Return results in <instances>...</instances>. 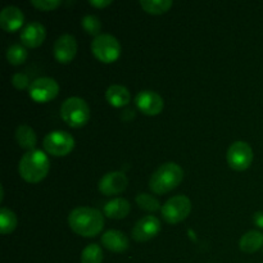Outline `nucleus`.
<instances>
[{
	"label": "nucleus",
	"instance_id": "1",
	"mask_svg": "<svg viewBox=\"0 0 263 263\" xmlns=\"http://www.w3.org/2000/svg\"><path fill=\"white\" fill-rule=\"evenodd\" d=\"M68 225L79 235L94 238L104 228V216L99 210L92 207H77L68 215Z\"/></svg>",
	"mask_w": 263,
	"mask_h": 263
},
{
	"label": "nucleus",
	"instance_id": "2",
	"mask_svg": "<svg viewBox=\"0 0 263 263\" xmlns=\"http://www.w3.org/2000/svg\"><path fill=\"white\" fill-rule=\"evenodd\" d=\"M50 161L44 152L33 149L23 154L18 164V172L25 181L30 184H37L43 181L49 174Z\"/></svg>",
	"mask_w": 263,
	"mask_h": 263
},
{
	"label": "nucleus",
	"instance_id": "3",
	"mask_svg": "<svg viewBox=\"0 0 263 263\" xmlns=\"http://www.w3.org/2000/svg\"><path fill=\"white\" fill-rule=\"evenodd\" d=\"M184 180V170L174 162L162 164L152 175L149 187L154 194H166L179 186Z\"/></svg>",
	"mask_w": 263,
	"mask_h": 263
},
{
	"label": "nucleus",
	"instance_id": "4",
	"mask_svg": "<svg viewBox=\"0 0 263 263\" xmlns=\"http://www.w3.org/2000/svg\"><path fill=\"white\" fill-rule=\"evenodd\" d=\"M61 117L71 127L80 128L89 122L90 108L81 98H68L61 107Z\"/></svg>",
	"mask_w": 263,
	"mask_h": 263
},
{
	"label": "nucleus",
	"instance_id": "5",
	"mask_svg": "<svg viewBox=\"0 0 263 263\" xmlns=\"http://www.w3.org/2000/svg\"><path fill=\"white\" fill-rule=\"evenodd\" d=\"M91 51L98 61L103 63H113L121 55V44L110 33H100L92 40Z\"/></svg>",
	"mask_w": 263,
	"mask_h": 263
},
{
	"label": "nucleus",
	"instance_id": "6",
	"mask_svg": "<svg viewBox=\"0 0 263 263\" xmlns=\"http://www.w3.org/2000/svg\"><path fill=\"white\" fill-rule=\"evenodd\" d=\"M192 211V202L186 195H176L172 197L162 205V217L167 223H179L184 221Z\"/></svg>",
	"mask_w": 263,
	"mask_h": 263
},
{
	"label": "nucleus",
	"instance_id": "7",
	"mask_svg": "<svg viewBox=\"0 0 263 263\" xmlns=\"http://www.w3.org/2000/svg\"><path fill=\"white\" fill-rule=\"evenodd\" d=\"M43 146L48 154L54 157H64L73 151L74 139L67 131H51L44 138Z\"/></svg>",
	"mask_w": 263,
	"mask_h": 263
},
{
	"label": "nucleus",
	"instance_id": "8",
	"mask_svg": "<svg viewBox=\"0 0 263 263\" xmlns=\"http://www.w3.org/2000/svg\"><path fill=\"white\" fill-rule=\"evenodd\" d=\"M229 166L235 171H246L253 162V151L246 141H235L229 148L226 154Z\"/></svg>",
	"mask_w": 263,
	"mask_h": 263
},
{
	"label": "nucleus",
	"instance_id": "9",
	"mask_svg": "<svg viewBox=\"0 0 263 263\" xmlns=\"http://www.w3.org/2000/svg\"><path fill=\"white\" fill-rule=\"evenodd\" d=\"M30 97L37 103H48L55 99L59 94V85L51 77H40L31 82L28 87Z\"/></svg>",
	"mask_w": 263,
	"mask_h": 263
},
{
	"label": "nucleus",
	"instance_id": "10",
	"mask_svg": "<svg viewBox=\"0 0 263 263\" xmlns=\"http://www.w3.org/2000/svg\"><path fill=\"white\" fill-rule=\"evenodd\" d=\"M135 104L146 116H157L163 110L164 102L161 95L152 90H143L135 97Z\"/></svg>",
	"mask_w": 263,
	"mask_h": 263
},
{
	"label": "nucleus",
	"instance_id": "11",
	"mask_svg": "<svg viewBox=\"0 0 263 263\" xmlns=\"http://www.w3.org/2000/svg\"><path fill=\"white\" fill-rule=\"evenodd\" d=\"M161 228V221L156 216H144L135 223L131 235L136 241H148L158 235Z\"/></svg>",
	"mask_w": 263,
	"mask_h": 263
},
{
	"label": "nucleus",
	"instance_id": "12",
	"mask_svg": "<svg viewBox=\"0 0 263 263\" xmlns=\"http://www.w3.org/2000/svg\"><path fill=\"white\" fill-rule=\"evenodd\" d=\"M128 185V179L122 171H112L105 174L99 180V192L104 195H117L126 190Z\"/></svg>",
	"mask_w": 263,
	"mask_h": 263
},
{
	"label": "nucleus",
	"instance_id": "13",
	"mask_svg": "<svg viewBox=\"0 0 263 263\" xmlns=\"http://www.w3.org/2000/svg\"><path fill=\"white\" fill-rule=\"evenodd\" d=\"M54 57L62 64H68L73 61L77 53V41L73 35L64 33L54 43Z\"/></svg>",
	"mask_w": 263,
	"mask_h": 263
},
{
	"label": "nucleus",
	"instance_id": "14",
	"mask_svg": "<svg viewBox=\"0 0 263 263\" xmlns=\"http://www.w3.org/2000/svg\"><path fill=\"white\" fill-rule=\"evenodd\" d=\"M25 22V14L14 5H7L0 12V27L7 32H14L20 30Z\"/></svg>",
	"mask_w": 263,
	"mask_h": 263
},
{
	"label": "nucleus",
	"instance_id": "15",
	"mask_svg": "<svg viewBox=\"0 0 263 263\" xmlns=\"http://www.w3.org/2000/svg\"><path fill=\"white\" fill-rule=\"evenodd\" d=\"M46 37V30L40 22H30L21 32V41L26 48H39Z\"/></svg>",
	"mask_w": 263,
	"mask_h": 263
},
{
	"label": "nucleus",
	"instance_id": "16",
	"mask_svg": "<svg viewBox=\"0 0 263 263\" xmlns=\"http://www.w3.org/2000/svg\"><path fill=\"white\" fill-rule=\"evenodd\" d=\"M103 247L115 253H123L130 247V241L126 234L118 230H109L103 234L102 236Z\"/></svg>",
	"mask_w": 263,
	"mask_h": 263
},
{
	"label": "nucleus",
	"instance_id": "17",
	"mask_svg": "<svg viewBox=\"0 0 263 263\" xmlns=\"http://www.w3.org/2000/svg\"><path fill=\"white\" fill-rule=\"evenodd\" d=\"M105 99L112 107L122 108L131 102V94L123 85H110L105 91Z\"/></svg>",
	"mask_w": 263,
	"mask_h": 263
},
{
	"label": "nucleus",
	"instance_id": "18",
	"mask_svg": "<svg viewBox=\"0 0 263 263\" xmlns=\"http://www.w3.org/2000/svg\"><path fill=\"white\" fill-rule=\"evenodd\" d=\"M104 216L113 220H122L130 213L131 205L123 198H115L104 205Z\"/></svg>",
	"mask_w": 263,
	"mask_h": 263
},
{
	"label": "nucleus",
	"instance_id": "19",
	"mask_svg": "<svg viewBox=\"0 0 263 263\" xmlns=\"http://www.w3.org/2000/svg\"><path fill=\"white\" fill-rule=\"evenodd\" d=\"M239 247L244 253H256L263 247V234L257 230H251L241 236Z\"/></svg>",
	"mask_w": 263,
	"mask_h": 263
},
{
	"label": "nucleus",
	"instance_id": "20",
	"mask_svg": "<svg viewBox=\"0 0 263 263\" xmlns=\"http://www.w3.org/2000/svg\"><path fill=\"white\" fill-rule=\"evenodd\" d=\"M15 140L18 145L23 149H27L28 152L33 151L36 143H37V136L31 126L20 125L15 130Z\"/></svg>",
	"mask_w": 263,
	"mask_h": 263
},
{
	"label": "nucleus",
	"instance_id": "21",
	"mask_svg": "<svg viewBox=\"0 0 263 263\" xmlns=\"http://www.w3.org/2000/svg\"><path fill=\"white\" fill-rule=\"evenodd\" d=\"M18 225V220L15 213L7 207L0 210V233L3 235L13 233Z\"/></svg>",
	"mask_w": 263,
	"mask_h": 263
},
{
	"label": "nucleus",
	"instance_id": "22",
	"mask_svg": "<svg viewBox=\"0 0 263 263\" xmlns=\"http://www.w3.org/2000/svg\"><path fill=\"white\" fill-rule=\"evenodd\" d=\"M174 3L171 0H141L140 7L149 14H163L171 9Z\"/></svg>",
	"mask_w": 263,
	"mask_h": 263
},
{
	"label": "nucleus",
	"instance_id": "23",
	"mask_svg": "<svg viewBox=\"0 0 263 263\" xmlns=\"http://www.w3.org/2000/svg\"><path fill=\"white\" fill-rule=\"evenodd\" d=\"M27 49L21 44H13L7 49V61L12 66H21L27 59Z\"/></svg>",
	"mask_w": 263,
	"mask_h": 263
},
{
	"label": "nucleus",
	"instance_id": "24",
	"mask_svg": "<svg viewBox=\"0 0 263 263\" xmlns=\"http://www.w3.org/2000/svg\"><path fill=\"white\" fill-rule=\"evenodd\" d=\"M103 249L98 244H89L81 253V263H102Z\"/></svg>",
	"mask_w": 263,
	"mask_h": 263
},
{
	"label": "nucleus",
	"instance_id": "25",
	"mask_svg": "<svg viewBox=\"0 0 263 263\" xmlns=\"http://www.w3.org/2000/svg\"><path fill=\"white\" fill-rule=\"evenodd\" d=\"M136 204L144 211H148V212H156V211L162 210V205L159 203V200L157 198H154L153 195L146 194V193H140L136 197Z\"/></svg>",
	"mask_w": 263,
	"mask_h": 263
},
{
	"label": "nucleus",
	"instance_id": "26",
	"mask_svg": "<svg viewBox=\"0 0 263 263\" xmlns=\"http://www.w3.org/2000/svg\"><path fill=\"white\" fill-rule=\"evenodd\" d=\"M81 25L89 35L95 36V37L100 35V31H102V22H100V20L97 17V15L94 14L85 15L81 21Z\"/></svg>",
	"mask_w": 263,
	"mask_h": 263
},
{
	"label": "nucleus",
	"instance_id": "27",
	"mask_svg": "<svg viewBox=\"0 0 263 263\" xmlns=\"http://www.w3.org/2000/svg\"><path fill=\"white\" fill-rule=\"evenodd\" d=\"M31 4L39 10L43 12H49V10H54L62 4L61 0H31Z\"/></svg>",
	"mask_w": 263,
	"mask_h": 263
},
{
	"label": "nucleus",
	"instance_id": "28",
	"mask_svg": "<svg viewBox=\"0 0 263 263\" xmlns=\"http://www.w3.org/2000/svg\"><path fill=\"white\" fill-rule=\"evenodd\" d=\"M12 84L18 90H23L27 86H31L30 80L25 73H15L12 79Z\"/></svg>",
	"mask_w": 263,
	"mask_h": 263
},
{
	"label": "nucleus",
	"instance_id": "29",
	"mask_svg": "<svg viewBox=\"0 0 263 263\" xmlns=\"http://www.w3.org/2000/svg\"><path fill=\"white\" fill-rule=\"evenodd\" d=\"M89 4L95 8H105L112 4V0H90Z\"/></svg>",
	"mask_w": 263,
	"mask_h": 263
},
{
	"label": "nucleus",
	"instance_id": "30",
	"mask_svg": "<svg viewBox=\"0 0 263 263\" xmlns=\"http://www.w3.org/2000/svg\"><path fill=\"white\" fill-rule=\"evenodd\" d=\"M253 222L257 228L263 229V211H258L253 215Z\"/></svg>",
	"mask_w": 263,
	"mask_h": 263
},
{
	"label": "nucleus",
	"instance_id": "31",
	"mask_svg": "<svg viewBox=\"0 0 263 263\" xmlns=\"http://www.w3.org/2000/svg\"><path fill=\"white\" fill-rule=\"evenodd\" d=\"M4 189H3V186H0V202H3V198H4Z\"/></svg>",
	"mask_w": 263,
	"mask_h": 263
}]
</instances>
